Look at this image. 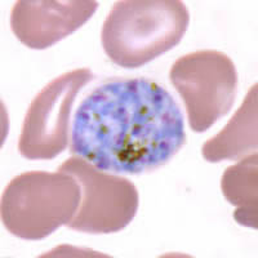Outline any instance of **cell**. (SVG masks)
<instances>
[{"label":"cell","mask_w":258,"mask_h":258,"mask_svg":"<svg viewBox=\"0 0 258 258\" xmlns=\"http://www.w3.org/2000/svg\"><path fill=\"white\" fill-rule=\"evenodd\" d=\"M58 170L75 177L82 188L80 206L69 229L93 235L114 234L132 222L140 197L128 178L105 173L80 156H71Z\"/></svg>","instance_id":"5b68a950"},{"label":"cell","mask_w":258,"mask_h":258,"mask_svg":"<svg viewBox=\"0 0 258 258\" xmlns=\"http://www.w3.org/2000/svg\"><path fill=\"white\" fill-rule=\"evenodd\" d=\"M169 77L183 100L194 132L208 131L234 105L238 73L225 53L211 49L188 53L174 62Z\"/></svg>","instance_id":"277c9868"},{"label":"cell","mask_w":258,"mask_h":258,"mask_svg":"<svg viewBox=\"0 0 258 258\" xmlns=\"http://www.w3.org/2000/svg\"><path fill=\"white\" fill-rule=\"evenodd\" d=\"M186 142L172 94L145 78L97 85L78 106L70 151L101 170L142 174L163 167Z\"/></svg>","instance_id":"6da1fadb"},{"label":"cell","mask_w":258,"mask_h":258,"mask_svg":"<svg viewBox=\"0 0 258 258\" xmlns=\"http://www.w3.org/2000/svg\"><path fill=\"white\" fill-rule=\"evenodd\" d=\"M82 200L77 178L64 172L31 170L15 177L2 197L6 229L24 240H41L68 226Z\"/></svg>","instance_id":"3957f363"},{"label":"cell","mask_w":258,"mask_h":258,"mask_svg":"<svg viewBox=\"0 0 258 258\" xmlns=\"http://www.w3.org/2000/svg\"><path fill=\"white\" fill-rule=\"evenodd\" d=\"M93 78L89 69H77L53 79L36 94L18 140L21 155L29 160H52L63 153L70 140L74 102Z\"/></svg>","instance_id":"8992f818"},{"label":"cell","mask_w":258,"mask_h":258,"mask_svg":"<svg viewBox=\"0 0 258 258\" xmlns=\"http://www.w3.org/2000/svg\"><path fill=\"white\" fill-rule=\"evenodd\" d=\"M97 8L94 0H20L11 12V29L30 49H47L87 24Z\"/></svg>","instance_id":"52a82bcc"},{"label":"cell","mask_w":258,"mask_h":258,"mask_svg":"<svg viewBox=\"0 0 258 258\" xmlns=\"http://www.w3.org/2000/svg\"><path fill=\"white\" fill-rule=\"evenodd\" d=\"M257 154L241 158L239 163L226 168L221 188L226 200L234 206L235 221L241 226L257 230L258 225V168Z\"/></svg>","instance_id":"9c48e42d"},{"label":"cell","mask_w":258,"mask_h":258,"mask_svg":"<svg viewBox=\"0 0 258 258\" xmlns=\"http://www.w3.org/2000/svg\"><path fill=\"white\" fill-rule=\"evenodd\" d=\"M257 84L250 87L245 100L218 135L203 145L202 155L209 163L239 160L258 146Z\"/></svg>","instance_id":"ba28073f"},{"label":"cell","mask_w":258,"mask_h":258,"mask_svg":"<svg viewBox=\"0 0 258 258\" xmlns=\"http://www.w3.org/2000/svg\"><path fill=\"white\" fill-rule=\"evenodd\" d=\"M190 13L181 0H120L103 22L106 56L124 69H137L178 45Z\"/></svg>","instance_id":"7a4b0ae2"}]
</instances>
